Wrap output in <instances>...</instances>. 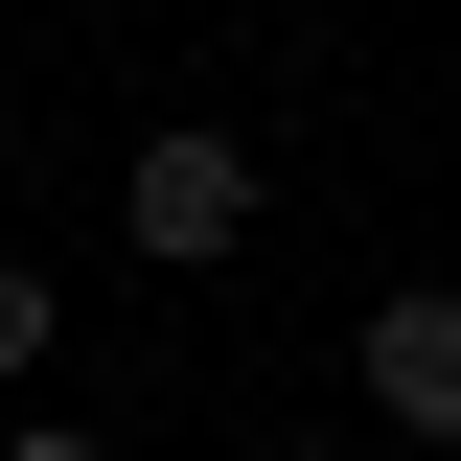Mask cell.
I'll return each instance as SVG.
<instances>
[{
  "mask_svg": "<svg viewBox=\"0 0 461 461\" xmlns=\"http://www.w3.org/2000/svg\"><path fill=\"white\" fill-rule=\"evenodd\" d=\"M254 208H277V185H254V139H230V115H162V139H139V185H115L139 277H230V254H254Z\"/></svg>",
  "mask_w": 461,
  "mask_h": 461,
  "instance_id": "1",
  "label": "cell"
},
{
  "mask_svg": "<svg viewBox=\"0 0 461 461\" xmlns=\"http://www.w3.org/2000/svg\"><path fill=\"white\" fill-rule=\"evenodd\" d=\"M346 393H369V438L461 461V277H393V300H369V346H346Z\"/></svg>",
  "mask_w": 461,
  "mask_h": 461,
  "instance_id": "2",
  "label": "cell"
},
{
  "mask_svg": "<svg viewBox=\"0 0 461 461\" xmlns=\"http://www.w3.org/2000/svg\"><path fill=\"white\" fill-rule=\"evenodd\" d=\"M47 346H69V277H47V254H0V393H23Z\"/></svg>",
  "mask_w": 461,
  "mask_h": 461,
  "instance_id": "3",
  "label": "cell"
},
{
  "mask_svg": "<svg viewBox=\"0 0 461 461\" xmlns=\"http://www.w3.org/2000/svg\"><path fill=\"white\" fill-rule=\"evenodd\" d=\"M0 461H115V438H93V415H23V438H0Z\"/></svg>",
  "mask_w": 461,
  "mask_h": 461,
  "instance_id": "4",
  "label": "cell"
},
{
  "mask_svg": "<svg viewBox=\"0 0 461 461\" xmlns=\"http://www.w3.org/2000/svg\"><path fill=\"white\" fill-rule=\"evenodd\" d=\"M254 461H346V438H254Z\"/></svg>",
  "mask_w": 461,
  "mask_h": 461,
  "instance_id": "5",
  "label": "cell"
}]
</instances>
